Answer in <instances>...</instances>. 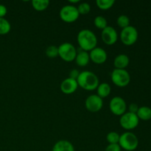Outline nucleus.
Wrapping results in <instances>:
<instances>
[{
    "mask_svg": "<svg viewBox=\"0 0 151 151\" xmlns=\"http://www.w3.org/2000/svg\"><path fill=\"white\" fill-rule=\"evenodd\" d=\"M78 43L81 50L83 51H91L97 47V38L94 32L88 29H83L80 31L77 37Z\"/></svg>",
    "mask_w": 151,
    "mask_h": 151,
    "instance_id": "f257e3e1",
    "label": "nucleus"
},
{
    "mask_svg": "<svg viewBox=\"0 0 151 151\" xmlns=\"http://www.w3.org/2000/svg\"><path fill=\"white\" fill-rule=\"evenodd\" d=\"M78 86H81L86 91H93L97 89L99 86V79L97 75L90 71H83L80 72L77 79Z\"/></svg>",
    "mask_w": 151,
    "mask_h": 151,
    "instance_id": "f03ea898",
    "label": "nucleus"
},
{
    "mask_svg": "<svg viewBox=\"0 0 151 151\" xmlns=\"http://www.w3.org/2000/svg\"><path fill=\"white\" fill-rule=\"evenodd\" d=\"M118 144L121 149L126 151H134L138 147L139 139L134 133L127 131L121 134Z\"/></svg>",
    "mask_w": 151,
    "mask_h": 151,
    "instance_id": "7ed1b4c3",
    "label": "nucleus"
},
{
    "mask_svg": "<svg viewBox=\"0 0 151 151\" xmlns=\"http://www.w3.org/2000/svg\"><path fill=\"white\" fill-rule=\"evenodd\" d=\"M112 82L118 87H125L130 83L131 75L126 69H114L111 75Z\"/></svg>",
    "mask_w": 151,
    "mask_h": 151,
    "instance_id": "20e7f679",
    "label": "nucleus"
},
{
    "mask_svg": "<svg viewBox=\"0 0 151 151\" xmlns=\"http://www.w3.org/2000/svg\"><path fill=\"white\" fill-rule=\"evenodd\" d=\"M77 53L76 48L71 43H63L58 47V55L64 61L72 62L75 60Z\"/></svg>",
    "mask_w": 151,
    "mask_h": 151,
    "instance_id": "39448f33",
    "label": "nucleus"
},
{
    "mask_svg": "<svg viewBox=\"0 0 151 151\" xmlns=\"http://www.w3.org/2000/svg\"><path fill=\"white\" fill-rule=\"evenodd\" d=\"M138 36L139 33L137 29L131 25L122 29L119 35L121 41L126 46H131L135 44L138 39Z\"/></svg>",
    "mask_w": 151,
    "mask_h": 151,
    "instance_id": "423d86ee",
    "label": "nucleus"
},
{
    "mask_svg": "<svg viewBox=\"0 0 151 151\" xmlns=\"http://www.w3.org/2000/svg\"><path fill=\"white\" fill-rule=\"evenodd\" d=\"M80 13L78 8L73 4H66L60 10V17L61 20L67 23H72L78 20Z\"/></svg>",
    "mask_w": 151,
    "mask_h": 151,
    "instance_id": "0eeeda50",
    "label": "nucleus"
},
{
    "mask_svg": "<svg viewBox=\"0 0 151 151\" xmlns=\"http://www.w3.org/2000/svg\"><path fill=\"white\" fill-rule=\"evenodd\" d=\"M139 122L137 114H133L131 112H125L120 116L119 124L125 130H133L137 128Z\"/></svg>",
    "mask_w": 151,
    "mask_h": 151,
    "instance_id": "6e6552de",
    "label": "nucleus"
},
{
    "mask_svg": "<svg viewBox=\"0 0 151 151\" xmlns=\"http://www.w3.org/2000/svg\"><path fill=\"white\" fill-rule=\"evenodd\" d=\"M109 109L114 114L121 116L126 112L127 104L122 97H114L111 100Z\"/></svg>",
    "mask_w": 151,
    "mask_h": 151,
    "instance_id": "1a4fd4ad",
    "label": "nucleus"
},
{
    "mask_svg": "<svg viewBox=\"0 0 151 151\" xmlns=\"http://www.w3.org/2000/svg\"><path fill=\"white\" fill-rule=\"evenodd\" d=\"M103 106V100L97 94L88 96L85 101V106L87 110L92 113H96L101 110Z\"/></svg>",
    "mask_w": 151,
    "mask_h": 151,
    "instance_id": "9d476101",
    "label": "nucleus"
},
{
    "mask_svg": "<svg viewBox=\"0 0 151 151\" xmlns=\"http://www.w3.org/2000/svg\"><path fill=\"white\" fill-rule=\"evenodd\" d=\"M101 38L107 45H113L117 41L118 34L116 29L111 26H107L102 30Z\"/></svg>",
    "mask_w": 151,
    "mask_h": 151,
    "instance_id": "9b49d317",
    "label": "nucleus"
},
{
    "mask_svg": "<svg viewBox=\"0 0 151 151\" xmlns=\"http://www.w3.org/2000/svg\"><path fill=\"white\" fill-rule=\"evenodd\" d=\"M90 60L96 64H103L106 61L108 55L106 50L101 47H95L89 52Z\"/></svg>",
    "mask_w": 151,
    "mask_h": 151,
    "instance_id": "f8f14e48",
    "label": "nucleus"
},
{
    "mask_svg": "<svg viewBox=\"0 0 151 151\" xmlns=\"http://www.w3.org/2000/svg\"><path fill=\"white\" fill-rule=\"evenodd\" d=\"M60 88L62 92L64 93V94H71L78 89V84L76 80L68 78L62 81Z\"/></svg>",
    "mask_w": 151,
    "mask_h": 151,
    "instance_id": "ddd939ff",
    "label": "nucleus"
},
{
    "mask_svg": "<svg viewBox=\"0 0 151 151\" xmlns=\"http://www.w3.org/2000/svg\"><path fill=\"white\" fill-rule=\"evenodd\" d=\"M130 59L127 55L119 54L114 60V66L115 69H125V68L129 65Z\"/></svg>",
    "mask_w": 151,
    "mask_h": 151,
    "instance_id": "4468645a",
    "label": "nucleus"
},
{
    "mask_svg": "<svg viewBox=\"0 0 151 151\" xmlns=\"http://www.w3.org/2000/svg\"><path fill=\"white\" fill-rule=\"evenodd\" d=\"M52 151H75L74 145L68 140H59L54 145Z\"/></svg>",
    "mask_w": 151,
    "mask_h": 151,
    "instance_id": "2eb2a0df",
    "label": "nucleus"
},
{
    "mask_svg": "<svg viewBox=\"0 0 151 151\" xmlns=\"http://www.w3.org/2000/svg\"><path fill=\"white\" fill-rule=\"evenodd\" d=\"M90 61V57L89 53L86 51H81L78 52L77 53L76 58H75V62H76L77 65L81 67L87 66Z\"/></svg>",
    "mask_w": 151,
    "mask_h": 151,
    "instance_id": "dca6fc26",
    "label": "nucleus"
},
{
    "mask_svg": "<svg viewBox=\"0 0 151 151\" xmlns=\"http://www.w3.org/2000/svg\"><path fill=\"white\" fill-rule=\"evenodd\" d=\"M111 88L108 83H100L97 88V95L101 97L102 99L109 96V94H111Z\"/></svg>",
    "mask_w": 151,
    "mask_h": 151,
    "instance_id": "f3484780",
    "label": "nucleus"
},
{
    "mask_svg": "<svg viewBox=\"0 0 151 151\" xmlns=\"http://www.w3.org/2000/svg\"><path fill=\"white\" fill-rule=\"evenodd\" d=\"M139 119L143 121H148L151 119V109L148 106H142L139 108L137 113Z\"/></svg>",
    "mask_w": 151,
    "mask_h": 151,
    "instance_id": "a211bd4d",
    "label": "nucleus"
},
{
    "mask_svg": "<svg viewBox=\"0 0 151 151\" xmlns=\"http://www.w3.org/2000/svg\"><path fill=\"white\" fill-rule=\"evenodd\" d=\"M32 6L37 11H43L48 7L50 4L49 0H32Z\"/></svg>",
    "mask_w": 151,
    "mask_h": 151,
    "instance_id": "6ab92c4d",
    "label": "nucleus"
},
{
    "mask_svg": "<svg viewBox=\"0 0 151 151\" xmlns=\"http://www.w3.org/2000/svg\"><path fill=\"white\" fill-rule=\"evenodd\" d=\"M11 29L10 22L4 18H0V35H6Z\"/></svg>",
    "mask_w": 151,
    "mask_h": 151,
    "instance_id": "aec40b11",
    "label": "nucleus"
},
{
    "mask_svg": "<svg viewBox=\"0 0 151 151\" xmlns=\"http://www.w3.org/2000/svg\"><path fill=\"white\" fill-rule=\"evenodd\" d=\"M114 0H97V6L101 10H109L114 4Z\"/></svg>",
    "mask_w": 151,
    "mask_h": 151,
    "instance_id": "412c9836",
    "label": "nucleus"
},
{
    "mask_svg": "<svg viewBox=\"0 0 151 151\" xmlns=\"http://www.w3.org/2000/svg\"><path fill=\"white\" fill-rule=\"evenodd\" d=\"M94 23L96 27L98 28V29H102V30L108 26L107 20H106V18L103 16H96V17L94 18Z\"/></svg>",
    "mask_w": 151,
    "mask_h": 151,
    "instance_id": "4be33fe9",
    "label": "nucleus"
},
{
    "mask_svg": "<svg viewBox=\"0 0 151 151\" xmlns=\"http://www.w3.org/2000/svg\"><path fill=\"white\" fill-rule=\"evenodd\" d=\"M116 23L118 26L124 29L130 25V19L126 15H120L116 19Z\"/></svg>",
    "mask_w": 151,
    "mask_h": 151,
    "instance_id": "5701e85b",
    "label": "nucleus"
},
{
    "mask_svg": "<svg viewBox=\"0 0 151 151\" xmlns=\"http://www.w3.org/2000/svg\"><path fill=\"white\" fill-rule=\"evenodd\" d=\"M46 55L50 58H55L58 56V47L55 45H50L46 50Z\"/></svg>",
    "mask_w": 151,
    "mask_h": 151,
    "instance_id": "b1692460",
    "label": "nucleus"
},
{
    "mask_svg": "<svg viewBox=\"0 0 151 151\" xmlns=\"http://www.w3.org/2000/svg\"><path fill=\"white\" fill-rule=\"evenodd\" d=\"M119 137H120V135L118 133L111 131L107 134L106 139L109 144H118L119 141Z\"/></svg>",
    "mask_w": 151,
    "mask_h": 151,
    "instance_id": "393cba45",
    "label": "nucleus"
},
{
    "mask_svg": "<svg viewBox=\"0 0 151 151\" xmlns=\"http://www.w3.org/2000/svg\"><path fill=\"white\" fill-rule=\"evenodd\" d=\"M78 12H79L80 15H86L88 14L91 10V6L87 2H82L78 5Z\"/></svg>",
    "mask_w": 151,
    "mask_h": 151,
    "instance_id": "a878e982",
    "label": "nucleus"
},
{
    "mask_svg": "<svg viewBox=\"0 0 151 151\" xmlns=\"http://www.w3.org/2000/svg\"><path fill=\"white\" fill-rule=\"evenodd\" d=\"M105 151H121L119 144H109L105 149Z\"/></svg>",
    "mask_w": 151,
    "mask_h": 151,
    "instance_id": "bb28decb",
    "label": "nucleus"
},
{
    "mask_svg": "<svg viewBox=\"0 0 151 151\" xmlns=\"http://www.w3.org/2000/svg\"><path fill=\"white\" fill-rule=\"evenodd\" d=\"M79 75H80L79 71L76 69H72V70H71V72H69V78H72V79H74V80H76L77 81V79H78Z\"/></svg>",
    "mask_w": 151,
    "mask_h": 151,
    "instance_id": "cd10ccee",
    "label": "nucleus"
},
{
    "mask_svg": "<svg viewBox=\"0 0 151 151\" xmlns=\"http://www.w3.org/2000/svg\"><path fill=\"white\" fill-rule=\"evenodd\" d=\"M139 107L137 104H136V103H131V104H130L129 107H128V110H129L128 112H131V113L133 114H137L139 110Z\"/></svg>",
    "mask_w": 151,
    "mask_h": 151,
    "instance_id": "c85d7f7f",
    "label": "nucleus"
},
{
    "mask_svg": "<svg viewBox=\"0 0 151 151\" xmlns=\"http://www.w3.org/2000/svg\"><path fill=\"white\" fill-rule=\"evenodd\" d=\"M7 13V7L4 4H0V18H4Z\"/></svg>",
    "mask_w": 151,
    "mask_h": 151,
    "instance_id": "c756f323",
    "label": "nucleus"
},
{
    "mask_svg": "<svg viewBox=\"0 0 151 151\" xmlns=\"http://www.w3.org/2000/svg\"><path fill=\"white\" fill-rule=\"evenodd\" d=\"M69 3H78L80 2V0H75V1H72V0H69Z\"/></svg>",
    "mask_w": 151,
    "mask_h": 151,
    "instance_id": "7c9ffc66",
    "label": "nucleus"
}]
</instances>
